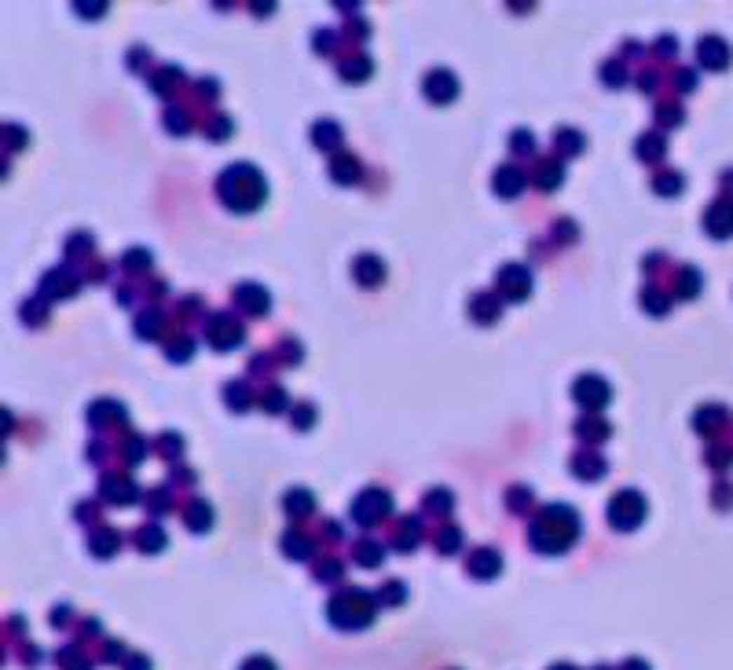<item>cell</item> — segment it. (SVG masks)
<instances>
[{
	"instance_id": "7a4b0ae2",
	"label": "cell",
	"mask_w": 733,
	"mask_h": 670,
	"mask_svg": "<svg viewBox=\"0 0 733 670\" xmlns=\"http://www.w3.org/2000/svg\"><path fill=\"white\" fill-rule=\"evenodd\" d=\"M561 670H568V666H561Z\"/></svg>"
},
{
	"instance_id": "6da1fadb",
	"label": "cell",
	"mask_w": 733,
	"mask_h": 670,
	"mask_svg": "<svg viewBox=\"0 0 733 670\" xmlns=\"http://www.w3.org/2000/svg\"><path fill=\"white\" fill-rule=\"evenodd\" d=\"M242 670H275V666H271L268 659H250V663L242 666Z\"/></svg>"
}]
</instances>
